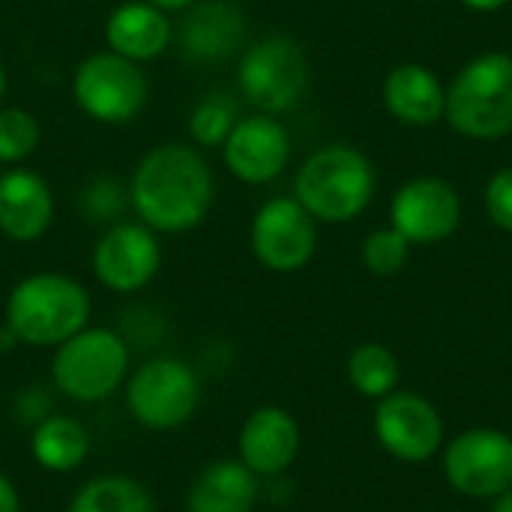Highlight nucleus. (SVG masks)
<instances>
[{
    "label": "nucleus",
    "mask_w": 512,
    "mask_h": 512,
    "mask_svg": "<svg viewBox=\"0 0 512 512\" xmlns=\"http://www.w3.org/2000/svg\"><path fill=\"white\" fill-rule=\"evenodd\" d=\"M6 330L15 342L57 348L90 324V294L63 273H33L6 297Z\"/></svg>",
    "instance_id": "2"
},
{
    "label": "nucleus",
    "mask_w": 512,
    "mask_h": 512,
    "mask_svg": "<svg viewBox=\"0 0 512 512\" xmlns=\"http://www.w3.org/2000/svg\"><path fill=\"white\" fill-rule=\"evenodd\" d=\"M447 480L468 498H498L512 486V438L495 429L459 435L444 453Z\"/></svg>",
    "instance_id": "11"
},
{
    "label": "nucleus",
    "mask_w": 512,
    "mask_h": 512,
    "mask_svg": "<svg viewBox=\"0 0 512 512\" xmlns=\"http://www.w3.org/2000/svg\"><path fill=\"white\" fill-rule=\"evenodd\" d=\"M246 18L234 0H195L180 21V57L189 63H222L240 51Z\"/></svg>",
    "instance_id": "15"
},
{
    "label": "nucleus",
    "mask_w": 512,
    "mask_h": 512,
    "mask_svg": "<svg viewBox=\"0 0 512 512\" xmlns=\"http://www.w3.org/2000/svg\"><path fill=\"white\" fill-rule=\"evenodd\" d=\"M222 159L237 180L249 186L270 183L291 159V135L273 114L240 117L222 144Z\"/></svg>",
    "instance_id": "12"
},
{
    "label": "nucleus",
    "mask_w": 512,
    "mask_h": 512,
    "mask_svg": "<svg viewBox=\"0 0 512 512\" xmlns=\"http://www.w3.org/2000/svg\"><path fill=\"white\" fill-rule=\"evenodd\" d=\"M201 387L183 360L156 357L132 372L126 381V408L129 414L153 432H171L192 420L198 411Z\"/></svg>",
    "instance_id": "8"
},
{
    "label": "nucleus",
    "mask_w": 512,
    "mask_h": 512,
    "mask_svg": "<svg viewBox=\"0 0 512 512\" xmlns=\"http://www.w3.org/2000/svg\"><path fill=\"white\" fill-rule=\"evenodd\" d=\"M258 501V474L240 459L207 465L186 495V512H252Z\"/></svg>",
    "instance_id": "19"
},
{
    "label": "nucleus",
    "mask_w": 512,
    "mask_h": 512,
    "mask_svg": "<svg viewBox=\"0 0 512 512\" xmlns=\"http://www.w3.org/2000/svg\"><path fill=\"white\" fill-rule=\"evenodd\" d=\"M240 93L261 114L291 111L309 87V60L291 36H267L249 45L237 72Z\"/></svg>",
    "instance_id": "6"
},
{
    "label": "nucleus",
    "mask_w": 512,
    "mask_h": 512,
    "mask_svg": "<svg viewBox=\"0 0 512 512\" xmlns=\"http://www.w3.org/2000/svg\"><path fill=\"white\" fill-rule=\"evenodd\" d=\"M126 198H129V189H123L117 180L111 177H96L84 186V195H81V207L90 219H99V222H108L114 219L123 207H126Z\"/></svg>",
    "instance_id": "27"
},
{
    "label": "nucleus",
    "mask_w": 512,
    "mask_h": 512,
    "mask_svg": "<svg viewBox=\"0 0 512 512\" xmlns=\"http://www.w3.org/2000/svg\"><path fill=\"white\" fill-rule=\"evenodd\" d=\"M147 3L159 6L162 12H183V9H189L195 0H147Z\"/></svg>",
    "instance_id": "30"
},
{
    "label": "nucleus",
    "mask_w": 512,
    "mask_h": 512,
    "mask_svg": "<svg viewBox=\"0 0 512 512\" xmlns=\"http://www.w3.org/2000/svg\"><path fill=\"white\" fill-rule=\"evenodd\" d=\"M42 141L39 120L24 108H0V165H18Z\"/></svg>",
    "instance_id": "25"
},
{
    "label": "nucleus",
    "mask_w": 512,
    "mask_h": 512,
    "mask_svg": "<svg viewBox=\"0 0 512 512\" xmlns=\"http://www.w3.org/2000/svg\"><path fill=\"white\" fill-rule=\"evenodd\" d=\"M237 120V102L228 93H207L189 114V135L195 147H222Z\"/></svg>",
    "instance_id": "24"
},
{
    "label": "nucleus",
    "mask_w": 512,
    "mask_h": 512,
    "mask_svg": "<svg viewBox=\"0 0 512 512\" xmlns=\"http://www.w3.org/2000/svg\"><path fill=\"white\" fill-rule=\"evenodd\" d=\"M93 273L114 294H135L153 282L162 267L156 231L144 222H114L93 246Z\"/></svg>",
    "instance_id": "10"
},
{
    "label": "nucleus",
    "mask_w": 512,
    "mask_h": 512,
    "mask_svg": "<svg viewBox=\"0 0 512 512\" xmlns=\"http://www.w3.org/2000/svg\"><path fill=\"white\" fill-rule=\"evenodd\" d=\"M348 378L351 384L372 399H384L396 390L399 381V360L384 345H360L348 360Z\"/></svg>",
    "instance_id": "23"
},
{
    "label": "nucleus",
    "mask_w": 512,
    "mask_h": 512,
    "mask_svg": "<svg viewBox=\"0 0 512 512\" xmlns=\"http://www.w3.org/2000/svg\"><path fill=\"white\" fill-rule=\"evenodd\" d=\"M393 228L408 243H438L459 225L462 204L450 183L423 177L405 183L393 198Z\"/></svg>",
    "instance_id": "14"
},
{
    "label": "nucleus",
    "mask_w": 512,
    "mask_h": 512,
    "mask_svg": "<svg viewBox=\"0 0 512 512\" xmlns=\"http://www.w3.org/2000/svg\"><path fill=\"white\" fill-rule=\"evenodd\" d=\"M54 222V192L36 171L0 174V234L12 243H36Z\"/></svg>",
    "instance_id": "16"
},
{
    "label": "nucleus",
    "mask_w": 512,
    "mask_h": 512,
    "mask_svg": "<svg viewBox=\"0 0 512 512\" xmlns=\"http://www.w3.org/2000/svg\"><path fill=\"white\" fill-rule=\"evenodd\" d=\"M486 210L495 225L512 231V168H504L492 177L486 189Z\"/></svg>",
    "instance_id": "28"
},
{
    "label": "nucleus",
    "mask_w": 512,
    "mask_h": 512,
    "mask_svg": "<svg viewBox=\"0 0 512 512\" xmlns=\"http://www.w3.org/2000/svg\"><path fill=\"white\" fill-rule=\"evenodd\" d=\"M465 6H471V9H477V12H495V9H501L507 0H462Z\"/></svg>",
    "instance_id": "31"
},
{
    "label": "nucleus",
    "mask_w": 512,
    "mask_h": 512,
    "mask_svg": "<svg viewBox=\"0 0 512 512\" xmlns=\"http://www.w3.org/2000/svg\"><path fill=\"white\" fill-rule=\"evenodd\" d=\"M252 252L276 273L306 267L318 246V228L297 198H270L252 219Z\"/></svg>",
    "instance_id": "9"
},
{
    "label": "nucleus",
    "mask_w": 512,
    "mask_h": 512,
    "mask_svg": "<svg viewBox=\"0 0 512 512\" xmlns=\"http://www.w3.org/2000/svg\"><path fill=\"white\" fill-rule=\"evenodd\" d=\"M300 429L282 408H258L240 429V462L258 477H276L294 465Z\"/></svg>",
    "instance_id": "17"
},
{
    "label": "nucleus",
    "mask_w": 512,
    "mask_h": 512,
    "mask_svg": "<svg viewBox=\"0 0 512 512\" xmlns=\"http://www.w3.org/2000/svg\"><path fill=\"white\" fill-rule=\"evenodd\" d=\"M216 198V180L192 144H159L147 150L129 180V204L150 231L183 234L198 228Z\"/></svg>",
    "instance_id": "1"
},
{
    "label": "nucleus",
    "mask_w": 512,
    "mask_h": 512,
    "mask_svg": "<svg viewBox=\"0 0 512 512\" xmlns=\"http://www.w3.org/2000/svg\"><path fill=\"white\" fill-rule=\"evenodd\" d=\"M129 375V348L120 333L108 327H84L51 360V378L57 390L75 402H102L120 390Z\"/></svg>",
    "instance_id": "4"
},
{
    "label": "nucleus",
    "mask_w": 512,
    "mask_h": 512,
    "mask_svg": "<svg viewBox=\"0 0 512 512\" xmlns=\"http://www.w3.org/2000/svg\"><path fill=\"white\" fill-rule=\"evenodd\" d=\"M492 512H512V486L504 495H498V504H495V510Z\"/></svg>",
    "instance_id": "32"
},
{
    "label": "nucleus",
    "mask_w": 512,
    "mask_h": 512,
    "mask_svg": "<svg viewBox=\"0 0 512 512\" xmlns=\"http://www.w3.org/2000/svg\"><path fill=\"white\" fill-rule=\"evenodd\" d=\"M174 39V27L168 21V12L147 0H129L111 9L105 21V42L108 51L132 60V63H147L156 60L168 51Z\"/></svg>",
    "instance_id": "18"
},
{
    "label": "nucleus",
    "mask_w": 512,
    "mask_h": 512,
    "mask_svg": "<svg viewBox=\"0 0 512 512\" xmlns=\"http://www.w3.org/2000/svg\"><path fill=\"white\" fill-rule=\"evenodd\" d=\"M6 84H9V75H6V66H3V60H0V99L6 96Z\"/></svg>",
    "instance_id": "33"
},
{
    "label": "nucleus",
    "mask_w": 512,
    "mask_h": 512,
    "mask_svg": "<svg viewBox=\"0 0 512 512\" xmlns=\"http://www.w3.org/2000/svg\"><path fill=\"white\" fill-rule=\"evenodd\" d=\"M72 99L96 123H132L147 102V78L138 63L114 54L93 51L72 72Z\"/></svg>",
    "instance_id": "7"
},
{
    "label": "nucleus",
    "mask_w": 512,
    "mask_h": 512,
    "mask_svg": "<svg viewBox=\"0 0 512 512\" xmlns=\"http://www.w3.org/2000/svg\"><path fill=\"white\" fill-rule=\"evenodd\" d=\"M0 512H21V498L18 489L0 474Z\"/></svg>",
    "instance_id": "29"
},
{
    "label": "nucleus",
    "mask_w": 512,
    "mask_h": 512,
    "mask_svg": "<svg viewBox=\"0 0 512 512\" xmlns=\"http://www.w3.org/2000/svg\"><path fill=\"white\" fill-rule=\"evenodd\" d=\"M408 240L396 228H381L366 237L363 243V261L372 273L378 276H393L405 267L408 261Z\"/></svg>",
    "instance_id": "26"
},
{
    "label": "nucleus",
    "mask_w": 512,
    "mask_h": 512,
    "mask_svg": "<svg viewBox=\"0 0 512 512\" xmlns=\"http://www.w3.org/2000/svg\"><path fill=\"white\" fill-rule=\"evenodd\" d=\"M69 512H156L147 489L129 477H96L78 489Z\"/></svg>",
    "instance_id": "22"
},
{
    "label": "nucleus",
    "mask_w": 512,
    "mask_h": 512,
    "mask_svg": "<svg viewBox=\"0 0 512 512\" xmlns=\"http://www.w3.org/2000/svg\"><path fill=\"white\" fill-rule=\"evenodd\" d=\"M384 102L390 114L408 126H432L447 111V93L432 69L405 63L387 75Z\"/></svg>",
    "instance_id": "20"
},
{
    "label": "nucleus",
    "mask_w": 512,
    "mask_h": 512,
    "mask_svg": "<svg viewBox=\"0 0 512 512\" xmlns=\"http://www.w3.org/2000/svg\"><path fill=\"white\" fill-rule=\"evenodd\" d=\"M447 117L468 138L512 132V57L483 54L471 60L447 90Z\"/></svg>",
    "instance_id": "5"
},
{
    "label": "nucleus",
    "mask_w": 512,
    "mask_h": 512,
    "mask_svg": "<svg viewBox=\"0 0 512 512\" xmlns=\"http://www.w3.org/2000/svg\"><path fill=\"white\" fill-rule=\"evenodd\" d=\"M30 453L36 459L39 468L51 471V474H69L75 471L87 453H90V435L81 423H75L72 417H45L30 438Z\"/></svg>",
    "instance_id": "21"
},
{
    "label": "nucleus",
    "mask_w": 512,
    "mask_h": 512,
    "mask_svg": "<svg viewBox=\"0 0 512 512\" xmlns=\"http://www.w3.org/2000/svg\"><path fill=\"white\" fill-rule=\"evenodd\" d=\"M297 201L318 222H348L360 216L375 192L372 162L354 147H324L297 174Z\"/></svg>",
    "instance_id": "3"
},
{
    "label": "nucleus",
    "mask_w": 512,
    "mask_h": 512,
    "mask_svg": "<svg viewBox=\"0 0 512 512\" xmlns=\"http://www.w3.org/2000/svg\"><path fill=\"white\" fill-rule=\"evenodd\" d=\"M375 432L387 453L405 462H426L444 441V420L417 393H390L375 414Z\"/></svg>",
    "instance_id": "13"
}]
</instances>
